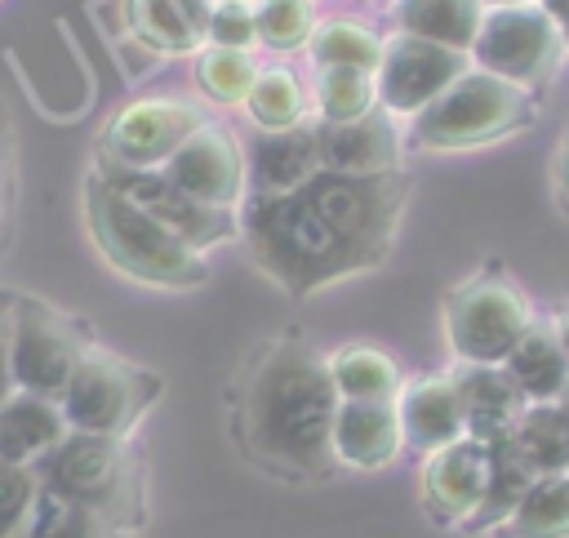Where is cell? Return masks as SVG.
Wrapping results in <instances>:
<instances>
[{"label": "cell", "mask_w": 569, "mask_h": 538, "mask_svg": "<svg viewBox=\"0 0 569 538\" xmlns=\"http://www.w3.org/2000/svg\"><path fill=\"white\" fill-rule=\"evenodd\" d=\"M307 58L316 62V71L351 67L373 76L382 58V36L360 18H320V27L307 40Z\"/></svg>", "instance_id": "28"}, {"label": "cell", "mask_w": 569, "mask_h": 538, "mask_svg": "<svg viewBox=\"0 0 569 538\" xmlns=\"http://www.w3.org/2000/svg\"><path fill=\"white\" fill-rule=\"evenodd\" d=\"M213 120V107L204 98H133L120 107L98 142V165H120V169H164L169 156Z\"/></svg>", "instance_id": "10"}, {"label": "cell", "mask_w": 569, "mask_h": 538, "mask_svg": "<svg viewBox=\"0 0 569 538\" xmlns=\"http://www.w3.org/2000/svg\"><path fill=\"white\" fill-rule=\"evenodd\" d=\"M196 89L209 107H244L249 84L258 76V58L249 49H218V44H200L196 49Z\"/></svg>", "instance_id": "31"}, {"label": "cell", "mask_w": 569, "mask_h": 538, "mask_svg": "<svg viewBox=\"0 0 569 538\" xmlns=\"http://www.w3.org/2000/svg\"><path fill=\"white\" fill-rule=\"evenodd\" d=\"M556 405H560V409H565V418H569V387H565V396H560Z\"/></svg>", "instance_id": "41"}, {"label": "cell", "mask_w": 569, "mask_h": 538, "mask_svg": "<svg viewBox=\"0 0 569 538\" xmlns=\"http://www.w3.org/2000/svg\"><path fill=\"white\" fill-rule=\"evenodd\" d=\"M164 378L138 360H124L111 347H89L76 365L71 382L58 396V409L67 418V431H93V436H129L138 418L160 400Z\"/></svg>", "instance_id": "7"}, {"label": "cell", "mask_w": 569, "mask_h": 538, "mask_svg": "<svg viewBox=\"0 0 569 538\" xmlns=\"http://www.w3.org/2000/svg\"><path fill=\"white\" fill-rule=\"evenodd\" d=\"M80 200H84V227H89L93 249L124 280L147 285V289H200L213 276L209 253L191 249L142 205L120 196L98 169H89Z\"/></svg>", "instance_id": "3"}, {"label": "cell", "mask_w": 569, "mask_h": 538, "mask_svg": "<svg viewBox=\"0 0 569 538\" xmlns=\"http://www.w3.org/2000/svg\"><path fill=\"white\" fill-rule=\"evenodd\" d=\"M480 18H485L480 0H391V31L422 36L462 53L471 49Z\"/></svg>", "instance_id": "23"}, {"label": "cell", "mask_w": 569, "mask_h": 538, "mask_svg": "<svg viewBox=\"0 0 569 538\" xmlns=\"http://www.w3.org/2000/svg\"><path fill=\"white\" fill-rule=\"evenodd\" d=\"M538 9L556 22V31H560V40H565V49H569V0H538Z\"/></svg>", "instance_id": "38"}, {"label": "cell", "mask_w": 569, "mask_h": 538, "mask_svg": "<svg viewBox=\"0 0 569 538\" xmlns=\"http://www.w3.org/2000/svg\"><path fill=\"white\" fill-rule=\"evenodd\" d=\"M98 173H102L120 196H129L133 205H142L151 218H160L173 236H182V240H187L191 249H200V253L240 240V213L200 205L196 196H187L182 187H173V182L164 178V169H120V165H98Z\"/></svg>", "instance_id": "12"}, {"label": "cell", "mask_w": 569, "mask_h": 538, "mask_svg": "<svg viewBox=\"0 0 569 538\" xmlns=\"http://www.w3.org/2000/svg\"><path fill=\"white\" fill-rule=\"evenodd\" d=\"M204 44L218 49H249L258 44V22H253V4H213L209 27H204Z\"/></svg>", "instance_id": "35"}, {"label": "cell", "mask_w": 569, "mask_h": 538, "mask_svg": "<svg viewBox=\"0 0 569 538\" xmlns=\"http://www.w3.org/2000/svg\"><path fill=\"white\" fill-rule=\"evenodd\" d=\"M538 120V93L467 67L431 107L405 120V147L413 151H471L511 138Z\"/></svg>", "instance_id": "4"}, {"label": "cell", "mask_w": 569, "mask_h": 538, "mask_svg": "<svg viewBox=\"0 0 569 538\" xmlns=\"http://www.w3.org/2000/svg\"><path fill=\"white\" fill-rule=\"evenodd\" d=\"M489 449L471 436L422 458V507L440 525H467L485 498Z\"/></svg>", "instance_id": "15"}, {"label": "cell", "mask_w": 569, "mask_h": 538, "mask_svg": "<svg viewBox=\"0 0 569 538\" xmlns=\"http://www.w3.org/2000/svg\"><path fill=\"white\" fill-rule=\"evenodd\" d=\"M18 538H138V534H129L111 516H102V511L67 498V494L40 485V494H36V502H31Z\"/></svg>", "instance_id": "25"}, {"label": "cell", "mask_w": 569, "mask_h": 538, "mask_svg": "<svg viewBox=\"0 0 569 538\" xmlns=\"http://www.w3.org/2000/svg\"><path fill=\"white\" fill-rule=\"evenodd\" d=\"M120 9H124V27L151 53L178 58V53H196L204 44V31L187 18L182 0H120Z\"/></svg>", "instance_id": "27"}, {"label": "cell", "mask_w": 569, "mask_h": 538, "mask_svg": "<svg viewBox=\"0 0 569 538\" xmlns=\"http://www.w3.org/2000/svg\"><path fill=\"white\" fill-rule=\"evenodd\" d=\"M551 191H556V205L569 213V129L560 133V142L551 151Z\"/></svg>", "instance_id": "36"}, {"label": "cell", "mask_w": 569, "mask_h": 538, "mask_svg": "<svg viewBox=\"0 0 569 538\" xmlns=\"http://www.w3.org/2000/svg\"><path fill=\"white\" fill-rule=\"evenodd\" d=\"M36 494H40L36 467H18V462L0 458V538H18Z\"/></svg>", "instance_id": "34"}, {"label": "cell", "mask_w": 569, "mask_h": 538, "mask_svg": "<svg viewBox=\"0 0 569 538\" xmlns=\"http://www.w3.org/2000/svg\"><path fill=\"white\" fill-rule=\"evenodd\" d=\"M164 178H169L173 187H182L187 196H196L200 205L240 213L244 200H249V160H244V142L231 133V124L209 120V124H200V129L169 156Z\"/></svg>", "instance_id": "13"}, {"label": "cell", "mask_w": 569, "mask_h": 538, "mask_svg": "<svg viewBox=\"0 0 569 538\" xmlns=\"http://www.w3.org/2000/svg\"><path fill=\"white\" fill-rule=\"evenodd\" d=\"M485 449H489V480H485V498H480L476 516L462 525V529H471V534H493V529L516 511V502L525 498V489L538 480V476L529 471V462L520 458V449H516V440H511V436H498V440H489Z\"/></svg>", "instance_id": "24"}, {"label": "cell", "mask_w": 569, "mask_h": 538, "mask_svg": "<svg viewBox=\"0 0 569 538\" xmlns=\"http://www.w3.org/2000/svg\"><path fill=\"white\" fill-rule=\"evenodd\" d=\"M493 538H569V476H538Z\"/></svg>", "instance_id": "30"}, {"label": "cell", "mask_w": 569, "mask_h": 538, "mask_svg": "<svg viewBox=\"0 0 569 538\" xmlns=\"http://www.w3.org/2000/svg\"><path fill=\"white\" fill-rule=\"evenodd\" d=\"M338 391L325 351L284 329L249 351L231 387V436L249 462L284 480H320L333 462Z\"/></svg>", "instance_id": "2"}, {"label": "cell", "mask_w": 569, "mask_h": 538, "mask_svg": "<svg viewBox=\"0 0 569 538\" xmlns=\"http://www.w3.org/2000/svg\"><path fill=\"white\" fill-rule=\"evenodd\" d=\"M467 67H471V58L462 49L391 31V36H382V58H378V71H373L378 107L405 124L422 107H431Z\"/></svg>", "instance_id": "11"}, {"label": "cell", "mask_w": 569, "mask_h": 538, "mask_svg": "<svg viewBox=\"0 0 569 538\" xmlns=\"http://www.w3.org/2000/svg\"><path fill=\"white\" fill-rule=\"evenodd\" d=\"M547 320H551V329H556V338H560V347H565V360H569V302H560Z\"/></svg>", "instance_id": "39"}, {"label": "cell", "mask_w": 569, "mask_h": 538, "mask_svg": "<svg viewBox=\"0 0 569 538\" xmlns=\"http://www.w3.org/2000/svg\"><path fill=\"white\" fill-rule=\"evenodd\" d=\"M36 476L44 489H58L129 534L142 529L147 520V494H142V467L124 436H93V431H67L40 462Z\"/></svg>", "instance_id": "5"}, {"label": "cell", "mask_w": 569, "mask_h": 538, "mask_svg": "<svg viewBox=\"0 0 569 538\" xmlns=\"http://www.w3.org/2000/svg\"><path fill=\"white\" fill-rule=\"evenodd\" d=\"M409 173H333L320 169L293 191L249 196L240 209V240L253 267L289 298H311L338 280L378 271L391 258Z\"/></svg>", "instance_id": "1"}, {"label": "cell", "mask_w": 569, "mask_h": 538, "mask_svg": "<svg viewBox=\"0 0 569 538\" xmlns=\"http://www.w3.org/2000/svg\"><path fill=\"white\" fill-rule=\"evenodd\" d=\"M453 387L462 400V422L467 436L489 445L498 436H511L516 418L525 414V396L516 391V382L507 378L502 365H453Z\"/></svg>", "instance_id": "19"}, {"label": "cell", "mask_w": 569, "mask_h": 538, "mask_svg": "<svg viewBox=\"0 0 569 538\" xmlns=\"http://www.w3.org/2000/svg\"><path fill=\"white\" fill-rule=\"evenodd\" d=\"M62 436H67V418L58 400L31 396V391H9L0 400V458L4 462L36 467Z\"/></svg>", "instance_id": "21"}, {"label": "cell", "mask_w": 569, "mask_h": 538, "mask_svg": "<svg viewBox=\"0 0 569 538\" xmlns=\"http://www.w3.org/2000/svg\"><path fill=\"white\" fill-rule=\"evenodd\" d=\"M253 22H258L262 49H276V53L307 49L311 31L320 27V4L316 0H258Z\"/></svg>", "instance_id": "33"}, {"label": "cell", "mask_w": 569, "mask_h": 538, "mask_svg": "<svg viewBox=\"0 0 569 538\" xmlns=\"http://www.w3.org/2000/svg\"><path fill=\"white\" fill-rule=\"evenodd\" d=\"M89 347H93V338L76 316L58 311L44 298L13 293V325H9V378H13V391H31V396L58 400Z\"/></svg>", "instance_id": "8"}, {"label": "cell", "mask_w": 569, "mask_h": 538, "mask_svg": "<svg viewBox=\"0 0 569 538\" xmlns=\"http://www.w3.org/2000/svg\"><path fill=\"white\" fill-rule=\"evenodd\" d=\"M507 378L516 382V391L525 396V405H556L569 387V360H565V347L551 329L547 316H538L520 342L511 347V356L502 360Z\"/></svg>", "instance_id": "20"}, {"label": "cell", "mask_w": 569, "mask_h": 538, "mask_svg": "<svg viewBox=\"0 0 569 538\" xmlns=\"http://www.w3.org/2000/svg\"><path fill=\"white\" fill-rule=\"evenodd\" d=\"M213 4H258V0H213Z\"/></svg>", "instance_id": "42"}, {"label": "cell", "mask_w": 569, "mask_h": 538, "mask_svg": "<svg viewBox=\"0 0 569 538\" xmlns=\"http://www.w3.org/2000/svg\"><path fill=\"white\" fill-rule=\"evenodd\" d=\"M565 476H569V471H565Z\"/></svg>", "instance_id": "43"}, {"label": "cell", "mask_w": 569, "mask_h": 538, "mask_svg": "<svg viewBox=\"0 0 569 538\" xmlns=\"http://www.w3.org/2000/svg\"><path fill=\"white\" fill-rule=\"evenodd\" d=\"M249 160V196H280L320 173V142H316V120L276 129V133H253L244 147Z\"/></svg>", "instance_id": "18"}, {"label": "cell", "mask_w": 569, "mask_h": 538, "mask_svg": "<svg viewBox=\"0 0 569 538\" xmlns=\"http://www.w3.org/2000/svg\"><path fill=\"white\" fill-rule=\"evenodd\" d=\"M485 9H511V4H538V0H480Z\"/></svg>", "instance_id": "40"}, {"label": "cell", "mask_w": 569, "mask_h": 538, "mask_svg": "<svg viewBox=\"0 0 569 538\" xmlns=\"http://www.w3.org/2000/svg\"><path fill=\"white\" fill-rule=\"evenodd\" d=\"M9 325H13V293H0V400L13 391V378H9Z\"/></svg>", "instance_id": "37"}, {"label": "cell", "mask_w": 569, "mask_h": 538, "mask_svg": "<svg viewBox=\"0 0 569 538\" xmlns=\"http://www.w3.org/2000/svg\"><path fill=\"white\" fill-rule=\"evenodd\" d=\"M316 142H320V169L333 173H396L405 169V124L373 107L360 120L325 124L316 120Z\"/></svg>", "instance_id": "14"}, {"label": "cell", "mask_w": 569, "mask_h": 538, "mask_svg": "<svg viewBox=\"0 0 569 538\" xmlns=\"http://www.w3.org/2000/svg\"><path fill=\"white\" fill-rule=\"evenodd\" d=\"M445 342L453 365H502L538 320L529 293L502 271H476L445 293Z\"/></svg>", "instance_id": "6"}, {"label": "cell", "mask_w": 569, "mask_h": 538, "mask_svg": "<svg viewBox=\"0 0 569 538\" xmlns=\"http://www.w3.org/2000/svg\"><path fill=\"white\" fill-rule=\"evenodd\" d=\"M325 365H329L338 400H396L405 382L396 356L373 342H342L325 351Z\"/></svg>", "instance_id": "22"}, {"label": "cell", "mask_w": 569, "mask_h": 538, "mask_svg": "<svg viewBox=\"0 0 569 538\" xmlns=\"http://www.w3.org/2000/svg\"><path fill=\"white\" fill-rule=\"evenodd\" d=\"M467 58H471V67L538 93L560 76L569 49H565L556 22L538 4H511V9H485Z\"/></svg>", "instance_id": "9"}, {"label": "cell", "mask_w": 569, "mask_h": 538, "mask_svg": "<svg viewBox=\"0 0 569 538\" xmlns=\"http://www.w3.org/2000/svg\"><path fill=\"white\" fill-rule=\"evenodd\" d=\"M244 111H249L253 129H262V133L293 129V124H307L311 93L302 89L293 67H280V62L276 67H258V76L249 84V98H244Z\"/></svg>", "instance_id": "26"}, {"label": "cell", "mask_w": 569, "mask_h": 538, "mask_svg": "<svg viewBox=\"0 0 569 538\" xmlns=\"http://www.w3.org/2000/svg\"><path fill=\"white\" fill-rule=\"evenodd\" d=\"M405 454L396 400H338L333 462L351 471H382Z\"/></svg>", "instance_id": "17"}, {"label": "cell", "mask_w": 569, "mask_h": 538, "mask_svg": "<svg viewBox=\"0 0 569 538\" xmlns=\"http://www.w3.org/2000/svg\"><path fill=\"white\" fill-rule=\"evenodd\" d=\"M311 107H316V120L325 124H342V120H360L378 107V89H373V76L369 71H351V67H329V71H316V84H311Z\"/></svg>", "instance_id": "32"}, {"label": "cell", "mask_w": 569, "mask_h": 538, "mask_svg": "<svg viewBox=\"0 0 569 538\" xmlns=\"http://www.w3.org/2000/svg\"><path fill=\"white\" fill-rule=\"evenodd\" d=\"M511 440L533 476L569 471V418L560 405H525V414L511 427Z\"/></svg>", "instance_id": "29"}, {"label": "cell", "mask_w": 569, "mask_h": 538, "mask_svg": "<svg viewBox=\"0 0 569 538\" xmlns=\"http://www.w3.org/2000/svg\"><path fill=\"white\" fill-rule=\"evenodd\" d=\"M396 418H400L405 449H418L422 458L467 436L453 373H418V378H405L400 391H396Z\"/></svg>", "instance_id": "16"}]
</instances>
